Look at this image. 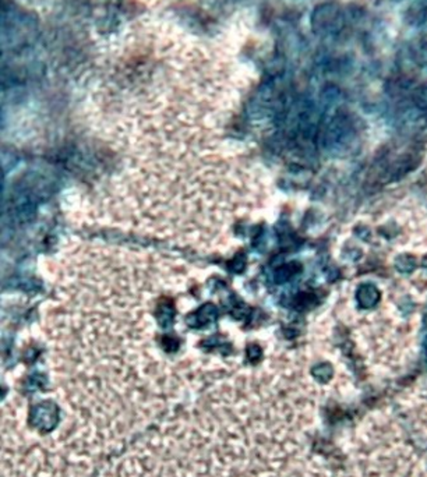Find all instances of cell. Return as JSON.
Returning <instances> with one entry per match:
<instances>
[{
    "mask_svg": "<svg viewBox=\"0 0 427 477\" xmlns=\"http://www.w3.org/2000/svg\"><path fill=\"white\" fill-rule=\"evenodd\" d=\"M424 322H426V327H427V313H426V317H424Z\"/></svg>",
    "mask_w": 427,
    "mask_h": 477,
    "instance_id": "obj_3",
    "label": "cell"
},
{
    "mask_svg": "<svg viewBox=\"0 0 427 477\" xmlns=\"http://www.w3.org/2000/svg\"><path fill=\"white\" fill-rule=\"evenodd\" d=\"M356 299H358V303L362 307H364V309L373 307V306H375L380 302L379 289L375 288L374 285H371V283H363V285L359 286Z\"/></svg>",
    "mask_w": 427,
    "mask_h": 477,
    "instance_id": "obj_1",
    "label": "cell"
},
{
    "mask_svg": "<svg viewBox=\"0 0 427 477\" xmlns=\"http://www.w3.org/2000/svg\"><path fill=\"white\" fill-rule=\"evenodd\" d=\"M396 268L401 271V272H411L412 269L415 268V262L409 256H402L399 261H396Z\"/></svg>",
    "mask_w": 427,
    "mask_h": 477,
    "instance_id": "obj_2",
    "label": "cell"
}]
</instances>
